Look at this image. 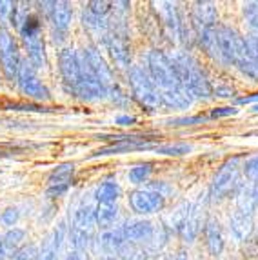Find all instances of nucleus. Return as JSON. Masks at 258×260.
Masks as SVG:
<instances>
[{
  "instance_id": "1",
  "label": "nucleus",
  "mask_w": 258,
  "mask_h": 260,
  "mask_svg": "<svg viewBox=\"0 0 258 260\" xmlns=\"http://www.w3.org/2000/svg\"><path fill=\"white\" fill-rule=\"evenodd\" d=\"M169 58L177 71L180 86L185 87L193 99L207 100L213 96V86H211L209 78L189 51H175Z\"/></svg>"
},
{
  "instance_id": "2",
  "label": "nucleus",
  "mask_w": 258,
  "mask_h": 260,
  "mask_svg": "<svg viewBox=\"0 0 258 260\" xmlns=\"http://www.w3.org/2000/svg\"><path fill=\"white\" fill-rule=\"evenodd\" d=\"M127 80L129 87H131V95L140 108L153 113L162 106L158 87L153 84L147 70H144L142 66H131L127 70Z\"/></svg>"
},
{
  "instance_id": "3",
  "label": "nucleus",
  "mask_w": 258,
  "mask_h": 260,
  "mask_svg": "<svg viewBox=\"0 0 258 260\" xmlns=\"http://www.w3.org/2000/svg\"><path fill=\"white\" fill-rule=\"evenodd\" d=\"M18 33H20V39L27 51V62L35 70H44L48 66V58H46V46H44L42 37V22H40L39 15H27Z\"/></svg>"
},
{
  "instance_id": "4",
  "label": "nucleus",
  "mask_w": 258,
  "mask_h": 260,
  "mask_svg": "<svg viewBox=\"0 0 258 260\" xmlns=\"http://www.w3.org/2000/svg\"><path fill=\"white\" fill-rule=\"evenodd\" d=\"M218 46H220V56L222 62L228 66H238L244 64L247 58H251V53L247 49L245 39L229 26H218Z\"/></svg>"
},
{
  "instance_id": "5",
  "label": "nucleus",
  "mask_w": 258,
  "mask_h": 260,
  "mask_svg": "<svg viewBox=\"0 0 258 260\" xmlns=\"http://www.w3.org/2000/svg\"><path fill=\"white\" fill-rule=\"evenodd\" d=\"M240 173H242L240 158L238 156L228 158L224 164L220 166L218 171L213 177V180H211L209 195L216 200H222L231 195V193H235L240 187Z\"/></svg>"
},
{
  "instance_id": "6",
  "label": "nucleus",
  "mask_w": 258,
  "mask_h": 260,
  "mask_svg": "<svg viewBox=\"0 0 258 260\" xmlns=\"http://www.w3.org/2000/svg\"><path fill=\"white\" fill-rule=\"evenodd\" d=\"M147 73H149L153 84L156 87H160L162 91L180 87V82H178L177 71L173 68L171 58L162 49H151L147 53Z\"/></svg>"
},
{
  "instance_id": "7",
  "label": "nucleus",
  "mask_w": 258,
  "mask_h": 260,
  "mask_svg": "<svg viewBox=\"0 0 258 260\" xmlns=\"http://www.w3.org/2000/svg\"><path fill=\"white\" fill-rule=\"evenodd\" d=\"M17 84L22 95H26L31 100H49L51 99V91H49L46 84L42 82L37 75V70L26 60H22L18 66V75H17Z\"/></svg>"
},
{
  "instance_id": "8",
  "label": "nucleus",
  "mask_w": 258,
  "mask_h": 260,
  "mask_svg": "<svg viewBox=\"0 0 258 260\" xmlns=\"http://www.w3.org/2000/svg\"><path fill=\"white\" fill-rule=\"evenodd\" d=\"M20 62V51H18L13 35L8 29H0V71H2L6 80L17 82Z\"/></svg>"
},
{
  "instance_id": "9",
  "label": "nucleus",
  "mask_w": 258,
  "mask_h": 260,
  "mask_svg": "<svg viewBox=\"0 0 258 260\" xmlns=\"http://www.w3.org/2000/svg\"><path fill=\"white\" fill-rule=\"evenodd\" d=\"M153 6H156V13H158V18L162 20L166 31H168V35L175 40L185 42V22L182 18L180 11H178L177 4L160 2V4Z\"/></svg>"
},
{
  "instance_id": "10",
  "label": "nucleus",
  "mask_w": 258,
  "mask_h": 260,
  "mask_svg": "<svg viewBox=\"0 0 258 260\" xmlns=\"http://www.w3.org/2000/svg\"><path fill=\"white\" fill-rule=\"evenodd\" d=\"M58 71L69 93L80 82V55L73 48H64L58 53Z\"/></svg>"
},
{
  "instance_id": "11",
  "label": "nucleus",
  "mask_w": 258,
  "mask_h": 260,
  "mask_svg": "<svg viewBox=\"0 0 258 260\" xmlns=\"http://www.w3.org/2000/svg\"><path fill=\"white\" fill-rule=\"evenodd\" d=\"M40 11L46 13L48 20L51 22L53 31L56 33H64L71 26V20H73V9L69 2L64 0H58V2H40Z\"/></svg>"
},
{
  "instance_id": "12",
  "label": "nucleus",
  "mask_w": 258,
  "mask_h": 260,
  "mask_svg": "<svg viewBox=\"0 0 258 260\" xmlns=\"http://www.w3.org/2000/svg\"><path fill=\"white\" fill-rule=\"evenodd\" d=\"M166 206V199L151 189H135L129 193V208L137 215H151L158 213Z\"/></svg>"
},
{
  "instance_id": "13",
  "label": "nucleus",
  "mask_w": 258,
  "mask_h": 260,
  "mask_svg": "<svg viewBox=\"0 0 258 260\" xmlns=\"http://www.w3.org/2000/svg\"><path fill=\"white\" fill-rule=\"evenodd\" d=\"M80 56L84 58V62L87 64V68L93 71V75H95V77L99 78L100 82L108 87V89H111V87L115 86L116 82H115L113 70L108 66L106 58L100 55V51L95 48V46H87V48H84V51H82Z\"/></svg>"
},
{
  "instance_id": "14",
  "label": "nucleus",
  "mask_w": 258,
  "mask_h": 260,
  "mask_svg": "<svg viewBox=\"0 0 258 260\" xmlns=\"http://www.w3.org/2000/svg\"><path fill=\"white\" fill-rule=\"evenodd\" d=\"M191 27L195 31V37H198L202 31L216 27L218 20V11H216L213 2H195L189 11Z\"/></svg>"
},
{
  "instance_id": "15",
  "label": "nucleus",
  "mask_w": 258,
  "mask_h": 260,
  "mask_svg": "<svg viewBox=\"0 0 258 260\" xmlns=\"http://www.w3.org/2000/svg\"><path fill=\"white\" fill-rule=\"evenodd\" d=\"M206 204L202 202V199L198 200L197 204L191 206L189 215H187V220L184 222L182 230L178 231V237L182 239V242L191 244L197 240V237L200 235V231L206 228Z\"/></svg>"
},
{
  "instance_id": "16",
  "label": "nucleus",
  "mask_w": 258,
  "mask_h": 260,
  "mask_svg": "<svg viewBox=\"0 0 258 260\" xmlns=\"http://www.w3.org/2000/svg\"><path fill=\"white\" fill-rule=\"evenodd\" d=\"M102 40H104L106 49H108L109 55H111L113 62L116 64V68L129 70V68H131V66H129L131 64V53H129L127 42H125L116 31H109Z\"/></svg>"
},
{
  "instance_id": "17",
  "label": "nucleus",
  "mask_w": 258,
  "mask_h": 260,
  "mask_svg": "<svg viewBox=\"0 0 258 260\" xmlns=\"http://www.w3.org/2000/svg\"><path fill=\"white\" fill-rule=\"evenodd\" d=\"M66 237H68V225L58 224L55 230L44 239L42 246H40V249H39V260H56Z\"/></svg>"
},
{
  "instance_id": "18",
  "label": "nucleus",
  "mask_w": 258,
  "mask_h": 260,
  "mask_svg": "<svg viewBox=\"0 0 258 260\" xmlns=\"http://www.w3.org/2000/svg\"><path fill=\"white\" fill-rule=\"evenodd\" d=\"M122 228V233H124L125 242H135V244H144L149 242L151 235L155 225L151 224L149 220H129L125 222Z\"/></svg>"
},
{
  "instance_id": "19",
  "label": "nucleus",
  "mask_w": 258,
  "mask_h": 260,
  "mask_svg": "<svg viewBox=\"0 0 258 260\" xmlns=\"http://www.w3.org/2000/svg\"><path fill=\"white\" fill-rule=\"evenodd\" d=\"M204 237H206V247L211 256H218L224 251V233L222 225L216 218H207L206 228H204Z\"/></svg>"
},
{
  "instance_id": "20",
  "label": "nucleus",
  "mask_w": 258,
  "mask_h": 260,
  "mask_svg": "<svg viewBox=\"0 0 258 260\" xmlns=\"http://www.w3.org/2000/svg\"><path fill=\"white\" fill-rule=\"evenodd\" d=\"M125 242L124 233H122V228H113V230L104 231L99 239L93 242V246L96 249L102 251V255H116V251L120 249V246Z\"/></svg>"
},
{
  "instance_id": "21",
  "label": "nucleus",
  "mask_w": 258,
  "mask_h": 260,
  "mask_svg": "<svg viewBox=\"0 0 258 260\" xmlns=\"http://www.w3.org/2000/svg\"><path fill=\"white\" fill-rule=\"evenodd\" d=\"M160 100H162V106L169 109H187L195 102L191 93L182 86L175 87V89L160 91Z\"/></svg>"
},
{
  "instance_id": "22",
  "label": "nucleus",
  "mask_w": 258,
  "mask_h": 260,
  "mask_svg": "<svg viewBox=\"0 0 258 260\" xmlns=\"http://www.w3.org/2000/svg\"><path fill=\"white\" fill-rule=\"evenodd\" d=\"M95 209L96 206L93 204H80L73 213V230L84 231V233L93 235V230L96 225V218H95Z\"/></svg>"
},
{
  "instance_id": "23",
  "label": "nucleus",
  "mask_w": 258,
  "mask_h": 260,
  "mask_svg": "<svg viewBox=\"0 0 258 260\" xmlns=\"http://www.w3.org/2000/svg\"><path fill=\"white\" fill-rule=\"evenodd\" d=\"M229 230H231V235L238 242H245L249 240V237L254 231V220L249 215H242V213L235 211L231 218H229Z\"/></svg>"
},
{
  "instance_id": "24",
  "label": "nucleus",
  "mask_w": 258,
  "mask_h": 260,
  "mask_svg": "<svg viewBox=\"0 0 258 260\" xmlns=\"http://www.w3.org/2000/svg\"><path fill=\"white\" fill-rule=\"evenodd\" d=\"M197 40H198V44L202 46V49L206 51L207 56H211L213 60L222 62L220 46H218V29H216V27H211V29L202 31V33L197 37Z\"/></svg>"
},
{
  "instance_id": "25",
  "label": "nucleus",
  "mask_w": 258,
  "mask_h": 260,
  "mask_svg": "<svg viewBox=\"0 0 258 260\" xmlns=\"http://www.w3.org/2000/svg\"><path fill=\"white\" fill-rule=\"evenodd\" d=\"M96 228L108 231L113 230L116 218H118V206L116 204H96L95 209Z\"/></svg>"
},
{
  "instance_id": "26",
  "label": "nucleus",
  "mask_w": 258,
  "mask_h": 260,
  "mask_svg": "<svg viewBox=\"0 0 258 260\" xmlns=\"http://www.w3.org/2000/svg\"><path fill=\"white\" fill-rule=\"evenodd\" d=\"M237 211L242 213V215H249V217L254 215V211H256V202H254L253 186L240 184V187L237 189Z\"/></svg>"
},
{
  "instance_id": "27",
  "label": "nucleus",
  "mask_w": 258,
  "mask_h": 260,
  "mask_svg": "<svg viewBox=\"0 0 258 260\" xmlns=\"http://www.w3.org/2000/svg\"><path fill=\"white\" fill-rule=\"evenodd\" d=\"M151 255L153 253L149 251V247L135 242H124L116 251V256L120 260H149Z\"/></svg>"
},
{
  "instance_id": "28",
  "label": "nucleus",
  "mask_w": 258,
  "mask_h": 260,
  "mask_svg": "<svg viewBox=\"0 0 258 260\" xmlns=\"http://www.w3.org/2000/svg\"><path fill=\"white\" fill-rule=\"evenodd\" d=\"M118 197H120V186L113 180H106L95 189L96 204H116Z\"/></svg>"
},
{
  "instance_id": "29",
  "label": "nucleus",
  "mask_w": 258,
  "mask_h": 260,
  "mask_svg": "<svg viewBox=\"0 0 258 260\" xmlns=\"http://www.w3.org/2000/svg\"><path fill=\"white\" fill-rule=\"evenodd\" d=\"M75 166L73 164H60L53 169L48 177V186H69L73 182Z\"/></svg>"
},
{
  "instance_id": "30",
  "label": "nucleus",
  "mask_w": 258,
  "mask_h": 260,
  "mask_svg": "<svg viewBox=\"0 0 258 260\" xmlns=\"http://www.w3.org/2000/svg\"><path fill=\"white\" fill-rule=\"evenodd\" d=\"M82 24H84V27H86L89 33L102 37V39L109 33L108 18L95 17V15H91L87 9H84V13H82Z\"/></svg>"
},
{
  "instance_id": "31",
  "label": "nucleus",
  "mask_w": 258,
  "mask_h": 260,
  "mask_svg": "<svg viewBox=\"0 0 258 260\" xmlns=\"http://www.w3.org/2000/svg\"><path fill=\"white\" fill-rule=\"evenodd\" d=\"M168 240H169V228L166 224H156L149 242H147V247H149L151 253H156V255H158L164 249V246L168 244Z\"/></svg>"
},
{
  "instance_id": "32",
  "label": "nucleus",
  "mask_w": 258,
  "mask_h": 260,
  "mask_svg": "<svg viewBox=\"0 0 258 260\" xmlns=\"http://www.w3.org/2000/svg\"><path fill=\"white\" fill-rule=\"evenodd\" d=\"M151 173H153V164L151 162H142V164H137L129 169L127 178L131 184L138 186V184L147 182V178L151 177Z\"/></svg>"
},
{
  "instance_id": "33",
  "label": "nucleus",
  "mask_w": 258,
  "mask_h": 260,
  "mask_svg": "<svg viewBox=\"0 0 258 260\" xmlns=\"http://www.w3.org/2000/svg\"><path fill=\"white\" fill-rule=\"evenodd\" d=\"M189 209H191V204L189 202H182V204H178L177 208H175V211L171 213V218H169V231H175V233H178V231L182 230V225H184V222L187 220V215H189Z\"/></svg>"
},
{
  "instance_id": "34",
  "label": "nucleus",
  "mask_w": 258,
  "mask_h": 260,
  "mask_svg": "<svg viewBox=\"0 0 258 260\" xmlns=\"http://www.w3.org/2000/svg\"><path fill=\"white\" fill-rule=\"evenodd\" d=\"M156 153L160 155H168V156H182L187 155V153L193 151V146L185 142H171V144H162V146H155Z\"/></svg>"
},
{
  "instance_id": "35",
  "label": "nucleus",
  "mask_w": 258,
  "mask_h": 260,
  "mask_svg": "<svg viewBox=\"0 0 258 260\" xmlns=\"http://www.w3.org/2000/svg\"><path fill=\"white\" fill-rule=\"evenodd\" d=\"M26 237V231L20 230V228H13V230H8V233L2 237V242H4L6 253L8 251H18V246L22 244Z\"/></svg>"
},
{
  "instance_id": "36",
  "label": "nucleus",
  "mask_w": 258,
  "mask_h": 260,
  "mask_svg": "<svg viewBox=\"0 0 258 260\" xmlns=\"http://www.w3.org/2000/svg\"><path fill=\"white\" fill-rule=\"evenodd\" d=\"M86 9L91 15H95V17L108 18V15L115 9V4L113 2H106V0H93V2L87 4Z\"/></svg>"
},
{
  "instance_id": "37",
  "label": "nucleus",
  "mask_w": 258,
  "mask_h": 260,
  "mask_svg": "<svg viewBox=\"0 0 258 260\" xmlns=\"http://www.w3.org/2000/svg\"><path fill=\"white\" fill-rule=\"evenodd\" d=\"M244 17L247 24L254 29V35H258V2L244 4Z\"/></svg>"
},
{
  "instance_id": "38",
  "label": "nucleus",
  "mask_w": 258,
  "mask_h": 260,
  "mask_svg": "<svg viewBox=\"0 0 258 260\" xmlns=\"http://www.w3.org/2000/svg\"><path fill=\"white\" fill-rule=\"evenodd\" d=\"M242 173L245 175L247 180L251 182H258V155L251 156L242 164Z\"/></svg>"
},
{
  "instance_id": "39",
  "label": "nucleus",
  "mask_w": 258,
  "mask_h": 260,
  "mask_svg": "<svg viewBox=\"0 0 258 260\" xmlns=\"http://www.w3.org/2000/svg\"><path fill=\"white\" fill-rule=\"evenodd\" d=\"M18 220H20V211H18V208H6L4 211H2V215H0L2 225H6L9 230H13Z\"/></svg>"
},
{
  "instance_id": "40",
  "label": "nucleus",
  "mask_w": 258,
  "mask_h": 260,
  "mask_svg": "<svg viewBox=\"0 0 258 260\" xmlns=\"http://www.w3.org/2000/svg\"><path fill=\"white\" fill-rule=\"evenodd\" d=\"M108 96L113 100V104L120 106V108H125L129 104V95H125V91L118 84H115L111 89H108Z\"/></svg>"
},
{
  "instance_id": "41",
  "label": "nucleus",
  "mask_w": 258,
  "mask_h": 260,
  "mask_svg": "<svg viewBox=\"0 0 258 260\" xmlns=\"http://www.w3.org/2000/svg\"><path fill=\"white\" fill-rule=\"evenodd\" d=\"M15 2L0 0V29H6L8 24H11V13H13Z\"/></svg>"
},
{
  "instance_id": "42",
  "label": "nucleus",
  "mask_w": 258,
  "mask_h": 260,
  "mask_svg": "<svg viewBox=\"0 0 258 260\" xmlns=\"http://www.w3.org/2000/svg\"><path fill=\"white\" fill-rule=\"evenodd\" d=\"M207 117L204 115H197V117H180V118H169L166 124L168 126H195V124H204Z\"/></svg>"
},
{
  "instance_id": "43",
  "label": "nucleus",
  "mask_w": 258,
  "mask_h": 260,
  "mask_svg": "<svg viewBox=\"0 0 258 260\" xmlns=\"http://www.w3.org/2000/svg\"><path fill=\"white\" fill-rule=\"evenodd\" d=\"M238 109L235 106H222V108H216L211 111L209 117L211 118H224V117H233V115H237Z\"/></svg>"
},
{
  "instance_id": "44",
  "label": "nucleus",
  "mask_w": 258,
  "mask_h": 260,
  "mask_svg": "<svg viewBox=\"0 0 258 260\" xmlns=\"http://www.w3.org/2000/svg\"><path fill=\"white\" fill-rule=\"evenodd\" d=\"M147 189L155 191V193H158V195H162L164 199H166V195L168 193H171V186L169 184H166L164 180H156V182H149V186H147Z\"/></svg>"
},
{
  "instance_id": "45",
  "label": "nucleus",
  "mask_w": 258,
  "mask_h": 260,
  "mask_svg": "<svg viewBox=\"0 0 258 260\" xmlns=\"http://www.w3.org/2000/svg\"><path fill=\"white\" fill-rule=\"evenodd\" d=\"M9 109H15V111H49V109L42 108V106H37V104H11Z\"/></svg>"
},
{
  "instance_id": "46",
  "label": "nucleus",
  "mask_w": 258,
  "mask_h": 260,
  "mask_svg": "<svg viewBox=\"0 0 258 260\" xmlns=\"http://www.w3.org/2000/svg\"><path fill=\"white\" fill-rule=\"evenodd\" d=\"M245 44H247V49H249L251 56L258 62V37L256 35L245 37Z\"/></svg>"
},
{
  "instance_id": "47",
  "label": "nucleus",
  "mask_w": 258,
  "mask_h": 260,
  "mask_svg": "<svg viewBox=\"0 0 258 260\" xmlns=\"http://www.w3.org/2000/svg\"><path fill=\"white\" fill-rule=\"evenodd\" d=\"M213 96H220V99H231L235 96V89L229 86H218L213 87Z\"/></svg>"
},
{
  "instance_id": "48",
  "label": "nucleus",
  "mask_w": 258,
  "mask_h": 260,
  "mask_svg": "<svg viewBox=\"0 0 258 260\" xmlns=\"http://www.w3.org/2000/svg\"><path fill=\"white\" fill-rule=\"evenodd\" d=\"M135 122H137V118L131 115H120L115 118V124H118V126H133Z\"/></svg>"
},
{
  "instance_id": "49",
  "label": "nucleus",
  "mask_w": 258,
  "mask_h": 260,
  "mask_svg": "<svg viewBox=\"0 0 258 260\" xmlns=\"http://www.w3.org/2000/svg\"><path fill=\"white\" fill-rule=\"evenodd\" d=\"M237 104H258V93H253V95H245V96H238Z\"/></svg>"
},
{
  "instance_id": "50",
  "label": "nucleus",
  "mask_w": 258,
  "mask_h": 260,
  "mask_svg": "<svg viewBox=\"0 0 258 260\" xmlns=\"http://www.w3.org/2000/svg\"><path fill=\"white\" fill-rule=\"evenodd\" d=\"M0 260H8V253H6L4 242H2V237H0Z\"/></svg>"
},
{
  "instance_id": "51",
  "label": "nucleus",
  "mask_w": 258,
  "mask_h": 260,
  "mask_svg": "<svg viewBox=\"0 0 258 260\" xmlns=\"http://www.w3.org/2000/svg\"><path fill=\"white\" fill-rule=\"evenodd\" d=\"M175 260H187V253H185V249H178L177 255H175Z\"/></svg>"
},
{
  "instance_id": "52",
  "label": "nucleus",
  "mask_w": 258,
  "mask_h": 260,
  "mask_svg": "<svg viewBox=\"0 0 258 260\" xmlns=\"http://www.w3.org/2000/svg\"><path fill=\"white\" fill-rule=\"evenodd\" d=\"M155 260H173V256L166 255V253H158V255H156V258H155Z\"/></svg>"
},
{
  "instance_id": "53",
  "label": "nucleus",
  "mask_w": 258,
  "mask_h": 260,
  "mask_svg": "<svg viewBox=\"0 0 258 260\" xmlns=\"http://www.w3.org/2000/svg\"><path fill=\"white\" fill-rule=\"evenodd\" d=\"M99 260H120L116 255H102Z\"/></svg>"
},
{
  "instance_id": "54",
  "label": "nucleus",
  "mask_w": 258,
  "mask_h": 260,
  "mask_svg": "<svg viewBox=\"0 0 258 260\" xmlns=\"http://www.w3.org/2000/svg\"><path fill=\"white\" fill-rule=\"evenodd\" d=\"M251 111L256 113V115H258V104H256V106H253V108H251Z\"/></svg>"
},
{
  "instance_id": "55",
  "label": "nucleus",
  "mask_w": 258,
  "mask_h": 260,
  "mask_svg": "<svg viewBox=\"0 0 258 260\" xmlns=\"http://www.w3.org/2000/svg\"><path fill=\"white\" fill-rule=\"evenodd\" d=\"M256 37H258V35H256Z\"/></svg>"
}]
</instances>
